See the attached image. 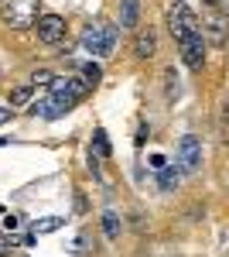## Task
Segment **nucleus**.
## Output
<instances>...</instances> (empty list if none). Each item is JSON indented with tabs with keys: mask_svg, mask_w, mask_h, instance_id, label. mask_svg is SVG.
<instances>
[{
	"mask_svg": "<svg viewBox=\"0 0 229 257\" xmlns=\"http://www.w3.org/2000/svg\"><path fill=\"white\" fill-rule=\"evenodd\" d=\"M116 24H120V31H134L140 24V0H120L116 4Z\"/></svg>",
	"mask_w": 229,
	"mask_h": 257,
	"instance_id": "nucleus-8",
	"label": "nucleus"
},
{
	"mask_svg": "<svg viewBox=\"0 0 229 257\" xmlns=\"http://www.w3.org/2000/svg\"><path fill=\"white\" fill-rule=\"evenodd\" d=\"M38 38L45 45H58L65 38V18L62 14H41L38 18Z\"/></svg>",
	"mask_w": 229,
	"mask_h": 257,
	"instance_id": "nucleus-7",
	"label": "nucleus"
},
{
	"mask_svg": "<svg viewBox=\"0 0 229 257\" xmlns=\"http://www.w3.org/2000/svg\"><path fill=\"white\" fill-rule=\"evenodd\" d=\"M52 82H55V76H52V72H45V69L31 72V86H35L38 93H48V89H52Z\"/></svg>",
	"mask_w": 229,
	"mask_h": 257,
	"instance_id": "nucleus-17",
	"label": "nucleus"
},
{
	"mask_svg": "<svg viewBox=\"0 0 229 257\" xmlns=\"http://www.w3.org/2000/svg\"><path fill=\"white\" fill-rule=\"evenodd\" d=\"M202 35H205L215 48H222L229 41V18L219 14V11H205V14H202Z\"/></svg>",
	"mask_w": 229,
	"mask_h": 257,
	"instance_id": "nucleus-6",
	"label": "nucleus"
},
{
	"mask_svg": "<svg viewBox=\"0 0 229 257\" xmlns=\"http://www.w3.org/2000/svg\"><path fill=\"white\" fill-rule=\"evenodd\" d=\"M62 226H65V219H62V216H41V219L31 223L35 237H38V233H55V230H62Z\"/></svg>",
	"mask_w": 229,
	"mask_h": 257,
	"instance_id": "nucleus-13",
	"label": "nucleus"
},
{
	"mask_svg": "<svg viewBox=\"0 0 229 257\" xmlns=\"http://www.w3.org/2000/svg\"><path fill=\"white\" fill-rule=\"evenodd\" d=\"M205 4H209V7H212V4H219V0H205Z\"/></svg>",
	"mask_w": 229,
	"mask_h": 257,
	"instance_id": "nucleus-23",
	"label": "nucleus"
},
{
	"mask_svg": "<svg viewBox=\"0 0 229 257\" xmlns=\"http://www.w3.org/2000/svg\"><path fill=\"white\" fill-rule=\"evenodd\" d=\"M222 7H226V18H229V0H222Z\"/></svg>",
	"mask_w": 229,
	"mask_h": 257,
	"instance_id": "nucleus-22",
	"label": "nucleus"
},
{
	"mask_svg": "<svg viewBox=\"0 0 229 257\" xmlns=\"http://www.w3.org/2000/svg\"><path fill=\"white\" fill-rule=\"evenodd\" d=\"M168 28H171L174 41H181L185 35H191V31H202V21H198V14L195 11H188V4H171L168 7Z\"/></svg>",
	"mask_w": 229,
	"mask_h": 257,
	"instance_id": "nucleus-2",
	"label": "nucleus"
},
{
	"mask_svg": "<svg viewBox=\"0 0 229 257\" xmlns=\"http://www.w3.org/2000/svg\"><path fill=\"white\" fill-rule=\"evenodd\" d=\"M178 165H181V172L185 175H195L198 168H202V141L195 138V134H185V138H178Z\"/></svg>",
	"mask_w": 229,
	"mask_h": 257,
	"instance_id": "nucleus-4",
	"label": "nucleus"
},
{
	"mask_svg": "<svg viewBox=\"0 0 229 257\" xmlns=\"http://www.w3.org/2000/svg\"><path fill=\"white\" fill-rule=\"evenodd\" d=\"M14 230H18V219L7 216V219H4V233H14Z\"/></svg>",
	"mask_w": 229,
	"mask_h": 257,
	"instance_id": "nucleus-20",
	"label": "nucleus"
},
{
	"mask_svg": "<svg viewBox=\"0 0 229 257\" xmlns=\"http://www.w3.org/2000/svg\"><path fill=\"white\" fill-rule=\"evenodd\" d=\"M14 243H21V237H14V233H4V230H0V257L11 254V247H14Z\"/></svg>",
	"mask_w": 229,
	"mask_h": 257,
	"instance_id": "nucleus-18",
	"label": "nucleus"
},
{
	"mask_svg": "<svg viewBox=\"0 0 229 257\" xmlns=\"http://www.w3.org/2000/svg\"><path fill=\"white\" fill-rule=\"evenodd\" d=\"M82 48H86L93 59H106V55H113L116 28H113V24H93V28H86V31H82Z\"/></svg>",
	"mask_w": 229,
	"mask_h": 257,
	"instance_id": "nucleus-1",
	"label": "nucleus"
},
{
	"mask_svg": "<svg viewBox=\"0 0 229 257\" xmlns=\"http://www.w3.org/2000/svg\"><path fill=\"white\" fill-rule=\"evenodd\" d=\"M31 99H35V86H18V89L11 93V99H7V106L18 110V106H28Z\"/></svg>",
	"mask_w": 229,
	"mask_h": 257,
	"instance_id": "nucleus-14",
	"label": "nucleus"
},
{
	"mask_svg": "<svg viewBox=\"0 0 229 257\" xmlns=\"http://www.w3.org/2000/svg\"><path fill=\"white\" fill-rule=\"evenodd\" d=\"M164 96L171 99V103L181 96V82H178V76H174V69H164Z\"/></svg>",
	"mask_w": 229,
	"mask_h": 257,
	"instance_id": "nucleus-16",
	"label": "nucleus"
},
{
	"mask_svg": "<svg viewBox=\"0 0 229 257\" xmlns=\"http://www.w3.org/2000/svg\"><path fill=\"white\" fill-rule=\"evenodd\" d=\"M38 0H7L4 4V21L11 24V28H18V31H24V28H31V24H38Z\"/></svg>",
	"mask_w": 229,
	"mask_h": 257,
	"instance_id": "nucleus-3",
	"label": "nucleus"
},
{
	"mask_svg": "<svg viewBox=\"0 0 229 257\" xmlns=\"http://www.w3.org/2000/svg\"><path fill=\"white\" fill-rule=\"evenodd\" d=\"M181 175H185L181 165H164V168L157 172V185H161V189H178V185H181Z\"/></svg>",
	"mask_w": 229,
	"mask_h": 257,
	"instance_id": "nucleus-11",
	"label": "nucleus"
},
{
	"mask_svg": "<svg viewBox=\"0 0 229 257\" xmlns=\"http://www.w3.org/2000/svg\"><path fill=\"white\" fill-rule=\"evenodd\" d=\"M14 120V110L11 106H0V123H11Z\"/></svg>",
	"mask_w": 229,
	"mask_h": 257,
	"instance_id": "nucleus-19",
	"label": "nucleus"
},
{
	"mask_svg": "<svg viewBox=\"0 0 229 257\" xmlns=\"http://www.w3.org/2000/svg\"><path fill=\"white\" fill-rule=\"evenodd\" d=\"M222 127H226V131H229V96L222 99Z\"/></svg>",
	"mask_w": 229,
	"mask_h": 257,
	"instance_id": "nucleus-21",
	"label": "nucleus"
},
{
	"mask_svg": "<svg viewBox=\"0 0 229 257\" xmlns=\"http://www.w3.org/2000/svg\"><path fill=\"white\" fill-rule=\"evenodd\" d=\"M99 226H103V237L106 240H116L120 233H123V219L116 216L113 209H106V213L99 216Z\"/></svg>",
	"mask_w": 229,
	"mask_h": 257,
	"instance_id": "nucleus-10",
	"label": "nucleus"
},
{
	"mask_svg": "<svg viewBox=\"0 0 229 257\" xmlns=\"http://www.w3.org/2000/svg\"><path fill=\"white\" fill-rule=\"evenodd\" d=\"M154 52H157V35H154L151 28H147V31H137V38H134V55H137V59H151Z\"/></svg>",
	"mask_w": 229,
	"mask_h": 257,
	"instance_id": "nucleus-9",
	"label": "nucleus"
},
{
	"mask_svg": "<svg viewBox=\"0 0 229 257\" xmlns=\"http://www.w3.org/2000/svg\"><path fill=\"white\" fill-rule=\"evenodd\" d=\"M93 155H96V158H110V155H113L110 138H106V131H103V127H96V131H93Z\"/></svg>",
	"mask_w": 229,
	"mask_h": 257,
	"instance_id": "nucleus-12",
	"label": "nucleus"
},
{
	"mask_svg": "<svg viewBox=\"0 0 229 257\" xmlns=\"http://www.w3.org/2000/svg\"><path fill=\"white\" fill-rule=\"evenodd\" d=\"M79 76L86 79L89 89H96V82L103 79V65H96V62H86V65H79Z\"/></svg>",
	"mask_w": 229,
	"mask_h": 257,
	"instance_id": "nucleus-15",
	"label": "nucleus"
},
{
	"mask_svg": "<svg viewBox=\"0 0 229 257\" xmlns=\"http://www.w3.org/2000/svg\"><path fill=\"white\" fill-rule=\"evenodd\" d=\"M178 52H181V62L188 69H202L205 65V35L202 31H191L178 41Z\"/></svg>",
	"mask_w": 229,
	"mask_h": 257,
	"instance_id": "nucleus-5",
	"label": "nucleus"
}]
</instances>
